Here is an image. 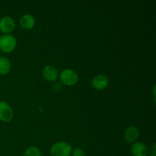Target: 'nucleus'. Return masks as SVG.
<instances>
[{"label": "nucleus", "mask_w": 156, "mask_h": 156, "mask_svg": "<svg viewBox=\"0 0 156 156\" xmlns=\"http://www.w3.org/2000/svg\"><path fill=\"white\" fill-rule=\"evenodd\" d=\"M20 26L24 30H30L35 25V18L33 15L25 14L22 15L19 20Z\"/></svg>", "instance_id": "nucleus-10"}, {"label": "nucleus", "mask_w": 156, "mask_h": 156, "mask_svg": "<svg viewBox=\"0 0 156 156\" xmlns=\"http://www.w3.org/2000/svg\"><path fill=\"white\" fill-rule=\"evenodd\" d=\"M42 76L46 81L53 82L57 79L59 73L57 69L53 66H46L42 70Z\"/></svg>", "instance_id": "nucleus-7"}, {"label": "nucleus", "mask_w": 156, "mask_h": 156, "mask_svg": "<svg viewBox=\"0 0 156 156\" xmlns=\"http://www.w3.org/2000/svg\"><path fill=\"white\" fill-rule=\"evenodd\" d=\"M140 136V131L135 126H129L126 128L124 133V139L127 143H135Z\"/></svg>", "instance_id": "nucleus-8"}, {"label": "nucleus", "mask_w": 156, "mask_h": 156, "mask_svg": "<svg viewBox=\"0 0 156 156\" xmlns=\"http://www.w3.org/2000/svg\"><path fill=\"white\" fill-rule=\"evenodd\" d=\"M108 85H109V79L106 75H97L91 80V86L98 91L105 89Z\"/></svg>", "instance_id": "nucleus-5"}, {"label": "nucleus", "mask_w": 156, "mask_h": 156, "mask_svg": "<svg viewBox=\"0 0 156 156\" xmlns=\"http://www.w3.org/2000/svg\"><path fill=\"white\" fill-rule=\"evenodd\" d=\"M59 80L63 85L67 86L75 85L79 81V75L75 70L66 69L62 70L59 74Z\"/></svg>", "instance_id": "nucleus-2"}, {"label": "nucleus", "mask_w": 156, "mask_h": 156, "mask_svg": "<svg viewBox=\"0 0 156 156\" xmlns=\"http://www.w3.org/2000/svg\"><path fill=\"white\" fill-rule=\"evenodd\" d=\"M12 69V63L7 57L0 56V75H7Z\"/></svg>", "instance_id": "nucleus-11"}, {"label": "nucleus", "mask_w": 156, "mask_h": 156, "mask_svg": "<svg viewBox=\"0 0 156 156\" xmlns=\"http://www.w3.org/2000/svg\"><path fill=\"white\" fill-rule=\"evenodd\" d=\"M149 153L150 154V156H156V144L154 143L153 146L150 149V151H149Z\"/></svg>", "instance_id": "nucleus-15"}, {"label": "nucleus", "mask_w": 156, "mask_h": 156, "mask_svg": "<svg viewBox=\"0 0 156 156\" xmlns=\"http://www.w3.org/2000/svg\"><path fill=\"white\" fill-rule=\"evenodd\" d=\"M14 117V112L12 107L5 101H0V120L4 123L12 121Z\"/></svg>", "instance_id": "nucleus-4"}, {"label": "nucleus", "mask_w": 156, "mask_h": 156, "mask_svg": "<svg viewBox=\"0 0 156 156\" xmlns=\"http://www.w3.org/2000/svg\"><path fill=\"white\" fill-rule=\"evenodd\" d=\"M72 156H85V153L80 148H75L72 151Z\"/></svg>", "instance_id": "nucleus-13"}, {"label": "nucleus", "mask_w": 156, "mask_h": 156, "mask_svg": "<svg viewBox=\"0 0 156 156\" xmlns=\"http://www.w3.org/2000/svg\"><path fill=\"white\" fill-rule=\"evenodd\" d=\"M17 46V41L11 34H3L0 37V50L3 53H9L14 51Z\"/></svg>", "instance_id": "nucleus-3"}, {"label": "nucleus", "mask_w": 156, "mask_h": 156, "mask_svg": "<svg viewBox=\"0 0 156 156\" xmlns=\"http://www.w3.org/2000/svg\"><path fill=\"white\" fill-rule=\"evenodd\" d=\"M15 28V20L10 16H4L0 19V30L5 34H9Z\"/></svg>", "instance_id": "nucleus-6"}, {"label": "nucleus", "mask_w": 156, "mask_h": 156, "mask_svg": "<svg viewBox=\"0 0 156 156\" xmlns=\"http://www.w3.org/2000/svg\"><path fill=\"white\" fill-rule=\"evenodd\" d=\"M61 88H62V85H61L60 83H55L52 86V90L54 92H58V91H60Z\"/></svg>", "instance_id": "nucleus-14"}, {"label": "nucleus", "mask_w": 156, "mask_h": 156, "mask_svg": "<svg viewBox=\"0 0 156 156\" xmlns=\"http://www.w3.org/2000/svg\"><path fill=\"white\" fill-rule=\"evenodd\" d=\"M73 148L66 142H58L54 143L50 148V155L52 156H70Z\"/></svg>", "instance_id": "nucleus-1"}, {"label": "nucleus", "mask_w": 156, "mask_h": 156, "mask_svg": "<svg viewBox=\"0 0 156 156\" xmlns=\"http://www.w3.org/2000/svg\"><path fill=\"white\" fill-rule=\"evenodd\" d=\"M23 156H42L40 149L36 146H30L27 148L24 152Z\"/></svg>", "instance_id": "nucleus-12"}, {"label": "nucleus", "mask_w": 156, "mask_h": 156, "mask_svg": "<svg viewBox=\"0 0 156 156\" xmlns=\"http://www.w3.org/2000/svg\"><path fill=\"white\" fill-rule=\"evenodd\" d=\"M131 153L133 156H148L149 149L146 144L141 142H138L132 146Z\"/></svg>", "instance_id": "nucleus-9"}]
</instances>
